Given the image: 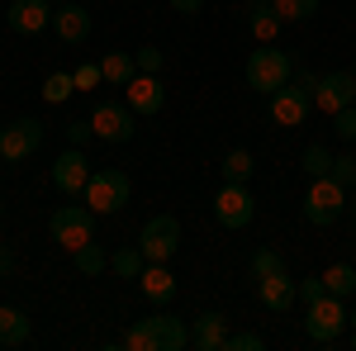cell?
I'll return each instance as SVG.
<instances>
[{
  "label": "cell",
  "instance_id": "obj_29",
  "mask_svg": "<svg viewBox=\"0 0 356 351\" xmlns=\"http://www.w3.org/2000/svg\"><path fill=\"white\" fill-rule=\"evenodd\" d=\"M304 171H309V176H332V152L323 142H309V147H304Z\"/></svg>",
  "mask_w": 356,
  "mask_h": 351
},
{
  "label": "cell",
  "instance_id": "obj_31",
  "mask_svg": "<svg viewBox=\"0 0 356 351\" xmlns=\"http://www.w3.org/2000/svg\"><path fill=\"white\" fill-rule=\"evenodd\" d=\"M332 181L342 190H356V152H347V157H332Z\"/></svg>",
  "mask_w": 356,
  "mask_h": 351
},
{
  "label": "cell",
  "instance_id": "obj_22",
  "mask_svg": "<svg viewBox=\"0 0 356 351\" xmlns=\"http://www.w3.org/2000/svg\"><path fill=\"white\" fill-rule=\"evenodd\" d=\"M100 72H105L110 85H129L138 76V62H134V53H105L100 57Z\"/></svg>",
  "mask_w": 356,
  "mask_h": 351
},
{
  "label": "cell",
  "instance_id": "obj_7",
  "mask_svg": "<svg viewBox=\"0 0 356 351\" xmlns=\"http://www.w3.org/2000/svg\"><path fill=\"white\" fill-rule=\"evenodd\" d=\"M138 247H143L147 261H171L176 247H181V218L176 214H152L143 223V233H138Z\"/></svg>",
  "mask_w": 356,
  "mask_h": 351
},
{
  "label": "cell",
  "instance_id": "obj_44",
  "mask_svg": "<svg viewBox=\"0 0 356 351\" xmlns=\"http://www.w3.org/2000/svg\"><path fill=\"white\" fill-rule=\"evenodd\" d=\"M53 5H67V0H53Z\"/></svg>",
  "mask_w": 356,
  "mask_h": 351
},
{
  "label": "cell",
  "instance_id": "obj_41",
  "mask_svg": "<svg viewBox=\"0 0 356 351\" xmlns=\"http://www.w3.org/2000/svg\"><path fill=\"white\" fill-rule=\"evenodd\" d=\"M347 323H352V332H356V313H347Z\"/></svg>",
  "mask_w": 356,
  "mask_h": 351
},
{
  "label": "cell",
  "instance_id": "obj_13",
  "mask_svg": "<svg viewBox=\"0 0 356 351\" xmlns=\"http://www.w3.org/2000/svg\"><path fill=\"white\" fill-rule=\"evenodd\" d=\"M309 109H314V95L309 90H300V85H280L271 95V119L280 124V129H295V124H304L309 119Z\"/></svg>",
  "mask_w": 356,
  "mask_h": 351
},
{
  "label": "cell",
  "instance_id": "obj_27",
  "mask_svg": "<svg viewBox=\"0 0 356 351\" xmlns=\"http://www.w3.org/2000/svg\"><path fill=\"white\" fill-rule=\"evenodd\" d=\"M72 95H76L72 72H53V76L43 81V100H48V105H62V100H72Z\"/></svg>",
  "mask_w": 356,
  "mask_h": 351
},
{
  "label": "cell",
  "instance_id": "obj_45",
  "mask_svg": "<svg viewBox=\"0 0 356 351\" xmlns=\"http://www.w3.org/2000/svg\"><path fill=\"white\" fill-rule=\"evenodd\" d=\"M0 218H5V204H0Z\"/></svg>",
  "mask_w": 356,
  "mask_h": 351
},
{
  "label": "cell",
  "instance_id": "obj_35",
  "mask_svg": "<svg viewBox=\"0 0 356 351\" xmlns=\"http://www.w3.org/2000/svg\"><path fill=\"white\" fill-rule=\"evenodd\" d=\"M134 62H138V72H152V76H162V48H138L134 53Z\"/></svg>",
  "mask_w": 356,
  "mask_h": 351
},
{
  "label": "cell",
  "instance_id": "obj_43",
  "mask_svg": "<svg viewBox=\"0 0 356 351\" xmlns=\"http://www.w3.org/2000/svg\"><path fill=\"white\" fill-rule=\"evenodd\" d=\"M347 72H352V76H356V62H352V67H347Z\"/></svg>",
  "mask_w": 356,
  "mask_h": 351
},
{
  "label": "cell",
  "instance_id": "obj_2",
  "mask_svg": "<svg viewBox=\"0 0 356 351\" xmlns=\"http://www.w3.org/2000/svg\"><path fill=\"white\" fill-rule=\"evenodd\" d=\"M243 76L252 90H261V95H275L280 85H290V76H295V57L285 53V48H275V43H261L257 53L247 57Z\"/></svg>",
  "mask_w": 356,
  "mask_h": 351
},
{
  "label": "cell",
  "instance_id": "obj_23",
  "mask_svg": "<svg viewBox=\"0 0 356 351\" xmlns=\"http://www.w3.org/2000/svg\"><path fill=\"white\" fill-rule=\"evenodd\" d=\"M323 285H328V295L352 299L356 295V266H352V261H332V266L323 270Z\"/></svg>",
  "mask_w": 356,
  "mask_h": 351
},
{
  "label": "cell",
  "instance_id": "obj_32",
  "mask_svg": "<svg viewBox=\"0 0 356 351\" xmlns=\"http://www.w3.org/2000/svg\"><path fill=\"white\" fill-rule=\"evenodd\" d=\"M332 133L342 138V142H356V105H347V109L332 114Z\"/></svg>",
  "mask_w": 356,
  "mask_h": 351
},
{
  "label": "cell",
  "instance_id": "obj_3",
  "mask_svg": "<svg viewBox=\"0 0 356 351\" xmlns=\"http://www.w3.org/2000/svg\"><path fill=\"white\" fill-rule=\"evenodd\" d=\"M86 204L95 209V214H119L124 204H129V195H134V186H129V171H119V166H105V171H95L90 181H86Z\"/></svg>",
  "mask_w": 356,
  "mask_h": 351
},
{
  "label": "cell",
  "instance_id": "obj_33",
  "mask_svg": "<svg viewBox=\"0 0 356 351\" xmlns=\"http://www.w3.org/2000/svg\"><path fill=\"white\" fill-rule=\"evenodd\" d=\"M72 81H76V90H95V85L105 81V72H100V62H81L72 72Z\"/></svg>",
  "mask_w": 356,
  "mask_h": 351
},
{
  "label": "cell",
  "instance_id": "obj_28",
  "mask_svg": "<svg viewBox=\"0 0 356 351\" xmlns=\"http://www.w3.org/2000/svg\"><path fill=\"white\" fill-rule=\"evenodd\" d=\"M275 15L285 24H300V19H314L318 15V0H275Z\"/></svg>",
  "mask_w": 356,
  "mask_h": 351
},
{
  "label": "cell",
  "instance_id": "obj_6",
  "mask_svg": "<svg viewBox=\"0 0 356 351\" xmlns=\"http://www.w3.org/2000/svg\"><path fill=\"white\" fill-rule=\"evenodd\" d=\"M53 243L67 247V252L95 243V209H81V204H62V209H53Z\"/></svg>",
  "mask_w": 356,
  "mask_h": 351
},
{
  "label": "cell",
  "instance_id": "obj_17",
  "mask_svg": "<svg viewBox=\"0 0 356 351\" xmlns=\"http://www.w3.org/2000/svg\"><path fill=\"white\" fill-rule=\"evenodd\" d=\"M53 33L62 38V43H86L90 38V10L86 5H76V0H67V5H57L53 10Z\"/></svg>",
  "mask_w": 356,
  "mask_h": 351
},
{
  "label": "cell",
  "instance_id": "obj_30",
  "mask_svg": "<svg viewBox=\"0 0 356 351\" xmlns=\"http://www.w3.org/2000/svg\"><path fill=\"white\" fill-rule=\"evenodd\" d=\"M285 261H280V252H271V247H257L252 252V261H247V275L252 280H261V275H271V270H280Z\"/></svg>",
  "mask_w": 356,
  "mask_h": 351
},
{
  "label": "cell",
  "instance_id": "obj_26",
  "mask_svg": "<svg viewBox=\"0 0 356 351\" xmlns=\"http://www.w3.org/2000/svg\"><path fill=\"white\" fill-rule=\"evenodd\" d=\"M72 261H76V270H81V275H90V280H95L100 270H110V256L100 252V243H86V247H76V252H72Z\"/></svg>",
  "mask_w": 356,
  "mask_h": 351
},
{
  "label": "cell",
  "instance_id": "obj_21",
  "mask_svg": "<svg viewBox=\"0 0 356 351\" xmlns=\"http://www.w3.org/2000/svg\"><path fill=\"white\" fill-rule=\"evenodd\" d=\"M247 15H252V19H247L252 38H257V43H275V33H280V24H285V19L275 15V5H252Z\"/></svg>",
  "mask_w": 356,
  "mask_h": 351
},
{
  "label": "cell",
  "instance_id": "obj_36",
  "mask_svg": "<svg viewBox=\"0 0 356 351\" xmlns=\"http://www.w3.org/2000/svg\"><path fill=\"white\" fill-rule=\"evenodd\" d=\"M328 295V285H323V275H309V280H300V304H314V299Z\"/></svg>",
  "mask_w": 356,
  "mask_h": 351
},
{
  "label": "cell",
  "instance_id": "obj_15",
  "mask_svg": "<svg viewBox=\"0 0 356 351\" xmlns=\"http://www.w3.org/2000/svg\"><path fill=\"white\" fill-rule=\"evenodd\" d=\"M86 181H90V162H86V152H81V147H67V152L53 162V186L62 190V195H81Z\"/></svg>",
  "mask_w": 356,
  "mask_h": 351
},
{
  "label": "cell",
  "instance_id": "obj_16",
  "mask_svg": "<svg viewBox=\"0 0 356 351\" xmlns=\"http://www.w3.org/2000/svg\"><path fill=\"white\" fill-rule=\"evenodd\" d=\"M257 299H261L271 313H285V309L300 299V280H290L285 266H280V270H271V275H261V280H257Z\"/></svg>",
  "mask_w": 356,
  "mask_h": 351
},
{
  "label": "cell",
  "instance_id": "obj_24",
  "mask_svg": "<svg viewBox=\"0 0 356 351\" xmlns=\"http://www.w3.org/2000/svg\"><path fill=\"white\" fill-rule=\"evenodd\" d=\"M223 181H233V186H247V181H252V171H257V162H252V152H247V147H233V152H228V157H223Z\"/></svg>",
  "mask_w": 356,
  "mask_h": 351
},
{
  "label": "cell",
  "instance_id": "obj_19",
  "mask_svg": "<svg viewBox=\"0 0 356 351\" xmlns=\"http://www.w3.org/2000/svg\"><path fill=\"white\" fill-rule=\"evenodd\" d=\"M223 337H228V318L223 313H200L191 323V347L195 351H219Z\"/></svg>",
  "mask_w": 356,
  "mask_h": 351
},
{
  "label": "cell",
  "instance_id": "obj_42",
  "mask_svg": "<svg viewBox=\"0 0 356 351\" xmlns=\"http://www.w3.org/2000/svg\"><path fill=\"white\" fill-rule=\"evenodd\" d=\"M252 5H275V0H252Z\"/></svg>",
  "mask_w": 356,
  "mask_h": 351
},
{
  "label": "cell",
  "instance_id": "obj_38",
  "mask_svg": "<svg viewBox=\"0 0 356 351\" xmlns=\"http://www.w3.org/2000/svg\"><path fill=\"white\" fill-rule=\"evenodd\" d=\"M290 81L300 85V90H309V95L318 90V76H314V72H304V67H295V76H290Z\"/></svg>",
  "mask_w": 356,
  "mask_h": 351
},
{
  "label": "cell",
  "instance_id": "obj_20",
  "mask_svg": "<svg viewBox=\"0 0 356 351\" xmlns=\"http://www.w3.org/2000/svg\"><path fill=\"white\" fill-rule=\"evenodd\" d=\"M29 337H33V327H29V313H24V309H10V304H0V347H24Z\"/></svg>",
  "mask_w": 356,
  "mask_h": 351
},
{
  "label": "cell",
  "instance_id": "obj_25",
  "mask_svg": "<svg viewBox=\"0 0 356 351\" xmlns=\"http://www.w3.org/2000/svg\"><path fill=\"white\" fill-rule=\"evenodd\" d=\"M143 266H147L143 247H119V252L110 256V270L119 275V280H138V275H143Z\"/></svg>",
  "mask_w": 356,
  "mask_h": 351
},
{
  "label": "cell",
  "instance_id": "obj_18",
  "mask_svg": "<svg viewBox=\"0 0 356 351\" xmlns=\"http://www.w3.org/2000/svg\"><path fill=\"white\" fill-rule=\"evenodd\" d=\"M138 285H143V299L157 304V309H166V304L176 299V275L166 270V261H147L143 275H138Z\"/></svg>",
  "mask_w": 356,
  "mask_h": 351
},
{
  "label": "cell",
  "instance_id": "obj_8",
  "mask_svg": "<svg viewBox=\"0 0 356 351\" xmlns=\"http://www.w3.org/2000/svg\"><path fill=\"white\" fill-rule=\"evenodd\" d=\"M90 129L100 142H129L138 133L134 129V109L124 105V100H100V105L90 109Z\"/></svg>",
  "mask_w": 356,
  "mask_h": 351
},
{
  "label": "cell",
  "instance_id": "obj_4",
  "mask_svg": "<svg viewBox=\"0 0 356 351\" xmlns=\"http://www.w3.org/2000/svg\"><path fill=\"white\" fill-rule=\"evenodd\" d=\"M342 327H347V299L323 295V299H314V304H304V332H309L318 347L337 342Z\"/></svg>",
  "mask_w": 356,
  "mask_h": 351
},
{
  "label": "cell",
  "instance_id": "obj_47",
  "mask_svg": "<svg viewBox=\"0 0 356 351\" xmlns=\"http://www.w3.org/2000/svg\"><path fill=\"white\" fill-rule=\"evenodd\" d=\"M352 209H356V199H352Z\"/></svg>",
  "mask_w": 356,
  "mask_h": 351
},
{
  "label": "cell",
  "instance_id": "obj_9",
  "mask_svg": "<svg viewBox=\"0 0 356 351\" xmlns=\"http://www.w3.org/2000/svg\"><path fill=\"white\" fill-rule=\"evenodd\" d=\"M214 218H219L223 228H247V223L257 218V199L247 195V186L223 181V190L214 195Z\"/></svg>",
  "mask_w": 356,
  "mask_h": 351
},
{
  "label": "cell",
  "instance_id": "obj_40",
  "mask_svg": "<svg viewBox=\"0 0 356 351\" xmlns=\"http://www.w3.org/2000/svg\"><path fill=\"white\" fill-rule=\"evenodd\" d=\"M10 270H15V252H10V247L0 243V280H5V275H10Z\"/></svg>",
  "mask_w": 356,
  "mask_h": 351
},
{
  "label": "cell",
  "instance_id": "obj_11",
  "mask_svg": "<svg viewBox=\"0 0 356 351\" xmlns=\"http://www.w3.org/2000/svg\"><path fill=\"white\" fill-rule=\"evenodd\" d=\"M53 0H10V28L15 33H24V38H33V33H43V28H53Z\"/></svg>",
  "mask_w": 356,
  "mask_h": 351
},
{
  "label": "cell",
  "instance_id": "obj_5",
  "mask_svg": "<svg viewBox=\"0 0 356 351\" xmlns=\"http://www.w3.org/2000/svg\"><path fill=\"white\" fill-rule=\"evenodd\" d=\"M342 209H347V190L337 186L332 176H314V186L304 195V218L314 228H332L342 218Z\"/></svg>",
  "mask_w": 356,
  "mask_h": 351
},
{
  "label": "cell",
  "instance_id": "obj_1",
  "mask_svg": "<svg viewBox=\"0 0 356 351\" xmlns=\"http://www.w3.org/2000/svg\"><path fill=\"white\" fill-rule=\"evenodd\" d=\"M124 347L129 351H181L191 347V327L171 313H152V318H138L124 332Z\"/></svg>",
  "mask_w": 356,
  "mask_h": 351
},
{
  "label": "cell",
  "instance_id": "obj_12",
  "mask_svg": "<svg viewBox=\"0 0 356 351\" xmlns=\"http://www.w3.org/2000/svg\"><path fill=\"white\" fill-rule=\"evenodd\" d=\"M314 105L323 109V114H337V109L356 105V76L352 72H328V76H318Z\"/></svg>",
  "mask_w": 356,
  "mask_h": 351
},
{
  "label": "cell",
  "instance_id": "obj_34",
  "mask_svg": "<svg viewBox=\"0 0 356 351\" xmlns=\"http://www.w3.org/2000/svg\"><path fill=\"white\" fill-rule=\"evenodd\" d=\"M266 347V337H257V332H233V337H223V351H261Z\"/></svg>",
  "mask_w": 356,
  "mask_h": 351
},
{
  "label": "cell",
  "instance_id": "obj_14",
  "mask_svg": "<svg viewBox=\"0 0 356 351\" xmlns=\"http://www.w3.org/2000/svg\"><path fill=\"white\" fill-rule=\"evenodd\" d=\"M124 90H129V109H134V114H143V119L162 114V105H166V85H162V76H152V72H138V76L124 85Z\"/></svg>",
  "mask_w": 356,
  "mask_h": 351
},
{
  "label": "cell",
  "instance_id": "obj_46",
  "mask_svg": "<svg viewBox=\"0 0 356 351\" xmlns=\"http://www.w3.org/2000/svg\"><path fill=\"white\" fill-rule=\"evenodd\" d=\"M352 347H356V332H352Z\"/></svg>",
  "mask_w": 356,
  "mask_h": 351
},
{
  "label": "cell",
  "instance_id": "obj_39",
  "mask_svg": "<svg viewBox=\"0 0 356 351\" xmlns=\"http://www.w3.org/2000/svg\"><path fill=\"white\" fill-rule=\"evenodd\" d=\"M171 10L176 15H195V10H204V0H171Z\"/></svg>",
  "mask_w": 356,
  "mask_h": 351
},
{
  "label": "cell",
  "instance_id": "obj_37",
  "mask_svg": "<svg viewBox=\"0 0 356 351\" xmlns=\"http://www.w3.org/2000/svg\"><path fill=\"white\" fill-rule=\"evenodd\" d=\"M90 138H95L90 119H76V124H67V142H72V147H81V142H90Z\"/></svg>",
  "mask_w": 356,
  "mask_h": 351
},
{
  "label": "cell",
  "instance_id": "obj_10",
  "mask_svg": "<svg viewBox=\"0 0 356 351\" xmlns=\"http://www.w3.org/2000/svg\"><path fill=\"white\" fill-rule=\"evenodd\" d=\"M43 147V124L38 119H15L10 129H0V157L5 162H24Z\"/></svg>",
  "mask_w": 356,
  "mask_h": 351
}]
</instances>
